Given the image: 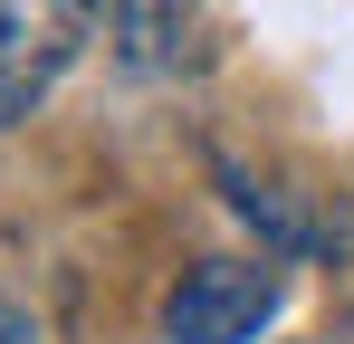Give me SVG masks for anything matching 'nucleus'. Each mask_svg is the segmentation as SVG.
Instances as JSON below:
<instances>
[{
  "label": "nucleus",
  "mask_w": 354,
  "mask_h": 344,
  "mask_svg": "<svg viewBox=\"0 0 354 344\" xmlns=\"http://www.w3.org/2000/svg\"><path fill=\"white\" fill-rule=\"evenodd\" d=\"M106 48L124 77H192L211 57L192 0H106Z\"/></svg>",
  "instance_id": "nucleus-3"
},
{
  "label": "nucleus",
  "mask_w": 354,
  "mask_h": 344,
  "mask_svg": "<svg viewBox=\"0 0 354 344\" xmlns=\"http://www.w3.org/2000/svg\"><path fill=\"white\" fill-rule=\"evenodd\" d=\"M278 296H288V278L268 258H201L163 296V335L173 344H259V325L278 316Z\"/></svg>",
  "instance_id": "nucleus-2"
},
{
  "label": "nucleus",
  "mask_w": 354,
  "mask_h": 344,
  "mask_svg": "<svg viewBox=\"0 0 354 344\" xmlns=\"http://www.w3.org/2000/svg\"><path fill=\"white\" fill-rule=\"evenodd\" d=\"M0 344H48V335H39V316H29V306H10V296H0Z\"/></svg>",
  "instance_id": "nucleus-4"
},
{
  "label": "nucleus",
  "mask_w": 354,
  "mask_h": 344,
  "mask_svg": "<svg viewBox=\"0 0 354 344\" xmlns=\"http://www.w3.org/2000/svg\"><path fill=\"white\" fill-rule=\"evenodd\" d=\"M96 19L106 0H0V134L48 106V86L77 67Z\"/></svg>",
  "instance_id": "nucleus-1"
}]
</instances>
